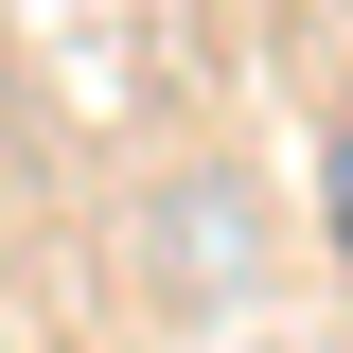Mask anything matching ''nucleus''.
<instances>
[{"label": "nucleus", "mask_w": 353, "mask_h": 353, "mask_svg": "<svg viewBox=\"0 0 353 353\" xmlns=\"http://www.w3.org/2000/svg\"><path fill=\"white\" fill-rule=\"evenodd\" d=\"M318 230H336V265H353V124H336V159H318Z\"/></svg>", "instance_id": "obj_1"}]
</instances>
